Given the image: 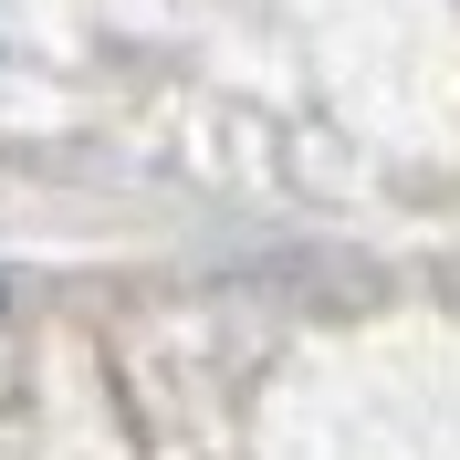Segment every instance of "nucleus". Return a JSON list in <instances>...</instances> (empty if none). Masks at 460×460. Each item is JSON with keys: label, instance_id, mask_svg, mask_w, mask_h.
I'll return each instance as SVG.
<instances>
[{"label": "nucleus", "instance_id": "1", "mask_svg": "<svg viewBox=\"0 0 460 460\" xmlns=\"http://www.w3.org/2000/svg\"><path fill=\"white\" fill-rule=\"evenodd\" d=\"M0 304H11V283H0Z\"/></svg>", "mask_w": 460, "mask_h": 460}]
</instances>
